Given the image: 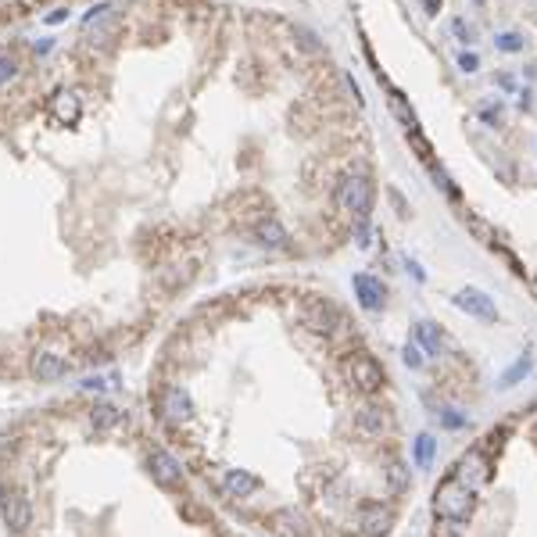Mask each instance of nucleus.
Returning a JSON list of instances; mask_svg holds the SVG:
<instances>
[{"label":"nucleus","instance_id":"f257e3e1","mask_svg":"<svg viewBox=\"0 0 537 537\" xmlns=\"http://www.w3.org/2000/svg\"><path fill=\"white\" fill-rule=\"evenodd\" d=\"M473 494H477V491H470L455 473L444 477V480L437 484V491H434V512H437V519H448V523L470 519V512H473V505H477Z\"/></svg>","mask_w":537,"mask_h":537},{"label":"nucleus","instance_id":"f03ea898","mask_svg":"<svg viewBox=\"0 0 537 537\" xmlns=\"http://www.w3.org/2000/svg\"><path fill=\"white\" fill-rule=\"evenodd\" d=\"M337 208L355 219H369L373 212V183L369 176H344L337 186Z\"/></svg>","mask_w":537,"mask_h":537},{"label":"nucleus","instance_id":"7ed1b4c3","mask_svg":"<svg viewBox=\"0 0 537 537\" xmlns=\"http://www.w3.org/2000/svg\"><path fill=\"white\" fill-rule=\"evenodd\" d=\"M297 319H301L304 330H312V333H333L344 323L340 309L326 297H304L301 309H297Z\"/></svg>","mask_w":537,"mask_h":537},{"label":"nucleus","instance_id":"20e7f679","mask_svg":"<svg viewBox=\"0 0 537 537\" xmlns=\"http://www.w3.org/2000/svg\"><path fill=\"white\" fill-rule=\"evenodd\" d=\"M344 373H348V380L362 394H376L387 383V373H383V365L373 355H348L344 358Z\"/></svg>","mask_w":537,"mask_h":537},{"label":"nucleus","instance_id":"39448f33","mask_svg":"<svg viewBox=\"0 0 537 537\" xmlns=\"http://www.w3.org/2000/svg\"><path fill=\"white\" fill-rule=\"evenodd\" d=\"M147 470H150V477H155V484L165 487V491H176V487L183 484V466H179V458L169 455L165 448H147Z\"/></svg>","mask_w":537,"mask_h":537},{"label":"nucleus","instance_id":"423d86ee","mask_svg":"<svg viewBox=\"0 0 537 537\" xmlns=\"http://www.w3.org/2000/svg\"><path fill=\"white\" fill-rule=\"evenodd\" d=\"M47 115H51L54 126H75V122L83 119V97L75 93V90H68V86H61V90L51 93Z\"/></svg>","mask_w":537,"mask_h":537},{"label":"nucleus","instance_id":"0eeeda50","mask_svg":"<svg viewBox=\"0 0 537 537\" xmlns=\"http://www.w3.org/2000/svg\"><path fill=\"white\" fill-rule=\"evenodd\" d=\"M394 526V512L383 502H369L358 509V537H387Z\"/></svg>","mask_w":537,"mask_h":537},{"label":"nucleus","instance_id":"6e6552de","mask_svg":"<svg viewBox=\"0 0 537 537\" xmlns=\"http://www.w3.org/2000/svg\"><path fill=\"white\" fill-rule=\"evenodd\" d=\"M391 430V412L380 408V405H362L355 412V434L365 441H380L383 434Z\"/></svg>","mask_w":537,"mask_h":537},{"label":"nucleus","instance_id":"1a4fd4ad","mask_svg":"<svg viewBox=\"0 0 537 537\" xmlns=\"http://www.w3.org/2000/svg\"><path fill=\"white\" fill-rule=\"evenodd\" d=\"M251 237H254L258 247H268V251H283V247L290 244V233L283 229V222L273 219V215H261V219L251 226Z\"/></svg>","mask_w":537,"mask_h":537},{"label":"nucleus","instance_id":"9d476101","mask_svg":"<svg viewBox=\"0 0 537 537\" xmlns=\"http://www.w3.org/2000/svg\"><path fill=\"white\" fill-rule=\"evenodd\" d=\"M458 480H462L470 491H477V487H484L487 484V477H491V466H487V455L480 451V448H473V451H466L462 455V462H458V473H455Z\"/></svg>","mask_w":537,"mask_h":537},{"label":"nucleus","instance_id":"9b49d317","mask_svg":"<svg viewBox=\"0 0 537 537\" xmlns=\"http://www.w3.org/2000/svg\"><path fill=\"white\" fill-rule=\"evenodd\" d=\"M351 287H355V297H358V304L365 312H380L383 304H387V287H383L376 276H369V273H358L351 280Z\"/></svg>","mask_w":537,"mask_h":537},{"label":"nucleus","instance_id":"f8f14e48","mask_svg":"<svg viewBox=\"0 0 537 537\" xmlns=\"http://www.w3.org/2000/svg\"><path fill=\"white\" fill-rule=\"evenodd\" d=\"M455 304L462 312H470V316H477V319H487V323H494L498 319V309H494V301L484 294V290H477V287H466V290H458L455 294Z\"/></svg>","mask_w":537,"mask_h":537},{"label":"nucleus","instance_id":"ddd939ff","mask_svg":"<svg viewBox=\"0 0 537 537\" xmlns=\"http://www.w3.org/2000/svg\"><path fill=\"white\" fill-rule=\"evenodd\" d=\"M383 480H387V487H391L394 494H401V491L412 484V470L401 462V458H391L387 470H383Z\"/></svg>","mask_w":537,"mask_h":537},{"label":"nucleus","instance_id":"4468645a","mask_svg":"<svg viewBox=\"0 0 537 537\" xmlns=\"http://www.w3.org/2000/svg\"><path fill=\"white\" fill-rule=\"evenodd\" d=\"M415 340L423 344L430 355H444V337H441V330L434 323H419L415 326Z\"/></svg>","mask_w":537,"mask_h":537},{"label":"nucleus","instance_id":"2eb2a0df","mask_svg":"<svg viewBox=\"0 0 537 537\" xmlns=\"http://www.w3.org/2000/svg\"><path fill=\"white\" fill-rule=\"evenodd\" d=\"M391 111L398 115V119L405 122V129H419V122H415V115H412V108H408V101H405V93H398V90H391Z\"/></svg>","mask_w":537,"mask_h":537},{"label":"nucleus","instance_id":"dca6fc26","mask_svg":"<svg viewBox=\"0 0 537 537\" xmlns=\"http://www.w3.org/2000/svg\"><path fill=\"white\" fill-rule=\"evenodd\" d=\"M15 79H18V58L8 54V51H0V90L11 86Z\"/></svg>","mask_w":537,"mask_h":537},{"label":"nucleus","instance_id":"f3484780","mask_svg":"<svg viewBox=\"0 0 537 537\" xmlns=\"http://www.w3.org/2000/svg\"><path fill=\"white\" fill-rule=\"evenodd\" d=\"M494 47L502 51V54H519L526 44H523L519 32H498V36H494Z\"/></svg>","mask_w":537,"mask_h":537},{"label":"nucleus","instance_id":"a211bd4d","mask_svg":"<svg viewBox=\"0 0 537 537\" xmlns=\"http://www.w3.org/2000/svg\"><path fill=\"white\" fill-rule=\"evenodd\" d=\"M430 458H434V437L419 434L415 437V466H430Z\"/></svg>","mask_w":537,"mask_h":537},{"label":"nucleus","instance_id":"6ab92c4d","mask_svg":"<svg viewBox=\"0 0 537 537\" xmlns=\"http://www.w3.org/2000/svg\"><path fill=\"white\" fill-rule=\"evenodd\" d=\"M294 36H297V44H301L304 51H309V54H319V51H323V44L316 40V32H312V29L297 25V29H294Z\"/></svg>","mask_w":537,"mask_h":537},{"label":"nucleus","instance_id":"aec40b11","mask_svg":"<svg viewBox=\"0 0 537 537\" xmlns=\"http://www.w3.org/2000/svg\"><path fill=\"white\" fill-rule=\"evenodd\" d=\"M466 226L473 229V233H477V237H480L484 244H494V229H491V226H487L484 219H477V215H466Z\"/></svg>","mask_w":537,"mask_h":537},{"label":"nucleus","instance_id":"412c9836","mask_svg":"<svg viewBox=\"0 0 537 537\" xmlns=\"http://www.w3.org/2000/svg\"><path fill=\"white\" fill-rule=\"evenodd\" d=\"M430 172H434V179H437V186L444 190V194H448L451 201H458V198H462V194H458V186H455V183L448 179V172H441V169H434V165H430Z\"/></svg>","mask_w":537,"mask_h":537},{"label":"nucleus","instance_id":"4be33fe9","mask_svg":"<svg viewBox=\"0 0 537 537\" xmlns=\"http://www.w3.org/2000/svg\"><path fill=\"white\" fill-rule=\"evenodd\" d=\"M451 32H455V40H462V44H473V36H477L473 25H466L462 18H455V22H451Z\"/></svg>","mask_w":537,"mask_h":537},{"label":"nucleus","instance_id":"5701e85b","mask_svg":"<svg viewBox=\"0 0 537 537\" xmlns=\"http://www.w3.org/2000/svg\"><path fill=\"white\" fill-rule=\"evenodd\" d=\"M480 119H484L487 126H498V122H502V104H484V108H480Z\"/></svg>","mask_w":537,"mask_h":537},{"label":"nucleus","instance_id":"b1692460","mask_svg":"<svg viewBox=\"0 0 537 537\" xmlns=\"http://www.w3.org/2000/svg\"><path fill=\"white\" fill-rule=\"evenodd\" d=\"M458 68H462V72H470V75H473V72L480 68V58H477L473 51H462V54H458Z\"/></svg>","mask_w":537,"mask_h":537},{"label":"nucleus","instance_id":"393cba45","mask_svg":"<svg viewBox=\"0 0 537 537\" xmlns=\"http://www.w3.org/2000/svg\"><path fill=\"white\" fill-rule=\"evenodd\" d=\"M405 365H412V369L423 365V348H419V344H408L405 348Z\"/></svg>","mask_w":537,"mask_h":537},{"label":"nucleus","instance_id":"a878e982","mask_svg":"<svg viewBox=\"0 0 537 537\" xmlns=\"http://www.w3.org/2000/svg\"><path fill=\"white\" fill-rule=\"evenodd\" d=\"M441 423H444V427H451V430H458V427L466 423V419H462V415H451V412H441Z\"/></svg>","mask_w":537,"mask_h":537},{"label":"nucleus","instance_id":"bb28decb","mask_svg":"<svg viewBox=\"0 0 537 537\" xmlns=\"http://www.w3.org/2000/svg\"><path fill=\"white\" fill-rule=\"evenodd\" d=\"M391 201H394V208H398V215H401V219H408V205H405V198L398 194V190H391Z\"/></svg>","mask_w":537,"mask_h":537},{"label":"nucleus","instance_id":"cd10ccee","mask_svg":"<svg viewBox=\"0 0 537 537\" xmlns=\"http://www.w3.org/2000/svg\"><path fill=\"white\" fill-rule=\"evenodd\" d=\"M419 4H423L427 15H441V0H419Z\"/></svg>","mask_w":537,"mask_h":537},{"label":"nucleus","instance_id":"c85d7f7f","mask_svg":"<svg viewBox=\"0 0 537 537\" xmlns=\"http://www.w3.org/2000/svg\"><path fill=\"white\" fill-rule=\"evenodd\" d=\"M65 15H68V8H54V11L47 15V22H51V25H58V22H65Z\"/></svg>","mask_w":537,"mask_h":537},{"label":"nucleus","instance_id":"c756f323","mask_svg":"<svg viewBox=\"0 0 537 537\" xmlns=\"http://www.w3.org/2000/svg\"><path fill=\"white\" fill-rule=\"evenodd\" d=\"M477 4H484V0H477Z\"/></svg>","mask_w":537,"mask_h":537}]
</instances>
